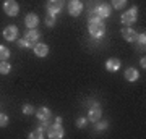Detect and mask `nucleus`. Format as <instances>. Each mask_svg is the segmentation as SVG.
Wrapping results in <instances>:
<instances>
[{
  "label": "nucleus",
  "instance_id": "1",
  "mask_svg": "<svg viewBox=\"0 0 146 139\" xmlns=\"http://www.w3.org/2000/svg\"><path fill=\"white\" fill-rule=\"evenodd\" d=\"M88 31L91 34V37L94 39H102L106 36V24L99 16L89 15L88 18Z\"/></svg>",
  "mask_w": 146,
  "mask_h": 139
},
{
  "label": "nucleus",
  "instance_id": "2",
  "mask_svg": "<svg viewBox=\"0 0 146 139\" xmlns=\"http://www.w3.org/2000/svg\"><path fill=\"white\" fill-rule=\"evenodd\" d=\"M138 20V7H131L130 10L122 13V24L123 26H131Z\"/></svg>",
  "mask_w": 146,
  "mask_h": 139
},
{
  "label": "nucleus",
  "instance_id": "3",
  "mask_svg": "<svg viewBox=\"0 0 146 139\" xmlns=\"http://www.w3.org/2000/svg\"><path fill=\"white\" fill-rule=\"evenodd\" d=\"M63 134H65V129H63L62 123L54 121V123L49 125V133H47V136L50 139H62Z\"/></svg>",
  "mask_w": 146,
  "mask_h": 139
},
{
  "label": "nucleus",
  "instance_id": "4",
  "mask_svg": "<svg viewBox=\"0 0 146 139\" xmlns=\"http://www.w3.org/2000/svg\"><path fill=\"white\" fill-rule=\"evenodd\" d=\"M110 11H112V7L109 3H101V5H98L91 11V15H96V16H99L101 20H106V18L110 16Z\"/></svg>",
  "mask_w": 146,
  "mask_h": 139
},
{
  "label": "nucleus",
  "instance_id": "5",
  "mask_svg": "<svg viewBox=\"0 0 146 139\" xmlns=\"http://www.w3.org/2000/svg\"><path fill=\"white\" fill-rule=\"evenodd\" d=\"M3 11L8 16H16L20 13V5L16 0H5L3 2Z\"/></svg>",
  "mask_w": 146,
  "mask_h": 139
},
{
  "label": "nucleus",
  "instance_id": "6",
  "mask_svg": "<svg viewBox=\"0 0 146 139\" xmlns=\"http://www.w3.org/2000/svg\"><path fill=\"white\" fill-rule=\"evenodd\" d=\"M88 121H91V123H96L98 120L102 118V110H101V107L98 105V103L94 102V105L91 108H89V112H88Z\"/></svg>",
  "mask_w": 146,
  "mask_h": 139
},
{
  "label": "nucleus",
  "instance_id": "7",
  "mask_svg": "<svg viewBox=\"0 0 146 139\" xmlns=\"http://www.w3.org/2000/svg\"><path fill=\"white\" fill-rule=\"evenodd\" d=\"M122 37H123L127 42L135 44L136 39H138V32H136L135 29H131L130 26H123V28H122Z\"/></svg>",
  "mask_w": 146,
  "mask_h": 139
},
{
  "label": "nucleus",
  "instance_id": "8",
  "mask_svg": "<svg viewBox=\"0 0 146 139\" xmlns=\"http://www.w3.org/2000/svg\"><path fill=\"white\" fill-rule=\"evenodd\" d=\"M83 11V3L80 0H70L68 2V13L72 16H80Z\"/></svg>",
  "mask_w": 146,
  "mask_h": 139
},
{
  "label": "nucleus",
  "instance_id": "9",
  "mask_svg": "<svg viewBox=\"0 0 146 139\" xmlns=\"http://www.w3.org/2000/svg\"><path fill=\"white\" fill-rule=\"evenodd\" d=\"M3 39H7V41H10V42L16 41L18 39V28L13 24H8L3 29Z\"/></svg>",
  "mask_w": 146,
  "mask_h": 139
},
{
  "label": "nucleus",
  "instance_id": "10",
  "mask_svg": "<svg viewBox=\"0 0 146 139\" xmlns=\"http://www.w3.org/2000/svg\"><path fill=\"white\" fill-rule=\"evenodd\" d=\"M63 8V0H47V11L57 15L58 11Z\"/></svg>",
  "mask_w": 146,
  "mask_h": 139
},
{
  "label": "nucleus",
  "instance_id": "11",
  "mask_svg": "<svg viewBox=\"0 0 146 139\" xmlns=\"http://www.w3.org/2000/svg\"><path fill=\"white\" fill-rule=\"evenodd\" d=\"M33 49H34L36 57H39V58L47 57V53H49V45H47V44H42V42H37L36 45L33 47Z\"/></svg>",
  "mask_w": 146,
  "mask_h": 139
},
{
  "label": "nucleus",
  "instance_id": "12",
  "mask_svg": "<svg viewBox=\"0 0 146 139\" xmlns=\"http://www.w3.org/2000/svg\"><path fill=\"white\" fill-rule=\"evenodd\" d=\"M25 24H26L29 29H36V26L39 24V18H37L36 13H28L26 18H25Z\"/></svg>",
  "mask_w": 146,
  "mask_h": 139
},
{
  "label": "nucleus",
  "instance_id": "13",
  "mask_svg": "<svg viewBox=\"0 0 146 139\" xmlns=\"http://www.w3.org/2000/svg\"><path fill=\"white\" fill-rule=\"evenodd\" d=\"M106 70L110 71V73L119 71V70H120V60H119V58H115V57L109 58V60L106 62Z\"/></svg>",
  "mask_w": 146,
  "mask_h": 139
},
{
  "label": "nucleus",
  "instance_id": "14",
  "mask_svg": "<svg viewBox=\"0 0 146 139\" xmlns=\"http://www.w3.org/2000/svg\"><path fill=\"white\" fill-rule=\"evenodd\" d=\"M34 113H36V117H37L39 120H41V121L52 118V112H50V110H49L47 107H39V108L36 110V112H34Z\"/></svg>",
  "mask_w": 146,
  "mask_h": 139
},
{
  "label": "nucleus",
  "instance_id": "15",
  "mask_svg": "<svg viewBox=\"0 0 146 139\" xmlns=\"http://www.w3.org/2000/svg\"><path fill=\"white\" fill-rule=\"evenodd\" d=\"M125 79L128 82H135L138 78H140V73H138V70H135V68H127L125 70Z\"/></svg>",
  "mask_w": 146,
  "mask_h": 139
},
{
  "label": "nucleus",
  "instance_id": "16",
  "mask_svg": "<svg viewBox=\"0 0 146 139\" xmlns=\"http://www.w3.org/2000/svg\"><path fill=\"white\" fill-rule=\"evenodd\" d=\"M39 37H41V32H39V31H36V29H29V32L26 34L25 39H26L28 42H31L33 45H36L37 41H39Z\"/></svg>",
  "mask_w": 146,
  "mask_h": 139
},
{
  "label": "nucleus",
  "instance_id": "17",
  "mask_svg": "<svg viewBox=\"0 0 146 139\" xmlns=\"http://www.w3.org/2000/svg\"><path fill=\"white\" fill-rule=\"evenodd\" d=\"M10 70H11V65L7 60H2L0 62V74H8Z\"/></svg>",
  "mask_w": 146,
  "mask_h": 139
},
{
  "label": "nucleus",
  "instance_id": "18",
  "mask_svg": "<svg viewBox=\"0 0 146 139\" xmlns=\"http://www.w3.org/2000/svg\"><path fill=\"white\" fill-rule=\"evenodd\" d=\"M10 58V49L5 45H0V62L2 60H8Z\"/></svg>",
  "mask_w": 146,
  "mask_h": 139
},
{
  "label": "nucleus",
  "instance_id": "19",
  "mask_svg": "<svg viewBox=\"0 0 146 139\" xmlns=\"http://www.w3.org/2000/svg\"><path fill=\"white\" fill-rule=\"evenodd\" d=\"M145 44H146V34H138V39H136V47L140 50H145Z\"/></svg>",
  "mask_w": 146,
  "mask_h": 139
},
{
  "label": "nucleus",
  "instance_id": "20",
  "mask_svg": "<svg viewBox=\"0 0 146 139\" xmlns=\"http://www.w3.org/2000/svg\"><path fill=\"white\" fill-rule=\"evenodd\" d=\"M96 131H106V129H107V126H109V123H107V121H101V120H98V121H96Z\"/></svg>",
  "mask_w": 146,
  "mask_h": 139
},
{
  "label": "nucleus",
  "instance_id": "21",
  "mask_svg": "<svg viewBox=\"0 0 146 139\" xmlns=\"http://www.w3.org/2000/svg\"><path fill=\"white\" fill-rule=\"evenodd\" d=\"M21 112H23L25 115H33L36 110H34V107H33L31 103H25V105H23V108H21Z\"/></svg>",
  "mask_w": 146,
  "mask_h": 139
},
{
  "label": "nucleus",
  "instance_id": "22",
  "mask_svg": "<svg viewBox=\"0 0 146 139\" xmlns=\"http://www.w3.org/2000/svg\"><path fill=\"white\" fill-rule=\"evenodd\" d=\"M42 138H44V133H42V129H41V128L34 129V131L29 134V139H42Z\"/></svg>",
  "mask_w": 146,
  "mask_h": 139
},
{
  "label": "nucleus",
  "instance_id": "23",
  "mask_svg": "<svg viewBox=\"0 0 146 139\" xmlns=\"http://www.w3.org/2000/svg\"><path fill=\"white\" fill-rule=\"evenodd\" d=\"M127 5V0H112V7L115 10H122Z\"/></svg>",
  "mask_w": 146,
  "mask_h": 139
},
{
  "label": "nucleus",
  "instance_id": "24",
  "mask_svg": "<svg viewBox=\"0 0 146 139\" xmlns=\"http://www.w3.org/2000/svg\"><path fill=\"white\" fill-rule=\"evenodd\" d=\"M54 24H55V15H52V13H47V16H46V26L52 28Z\"/></svg>",
  "mask_w": 146,
  "mask_h": 139
},
{
  "label": "nucleus",
  "instance_id": "25",
  "mask_svg": "<svg viewBox=\"0 0 146 139\" xmlns=\"http://www.w3.org/2000/svg\"><path fill=\"white\" fill-rule=\"evenodd\" d=\"M86 125H88V118H86V117H80V118L76 120V126H78V128H84Z\"/></svg>",
  "mask_w": 146,
  "mask_h": 139
},
{
  "label": "nucleus",
  "instance_id": "26",
  "mask_svg": "<svg viewBox=\"0 0 146 139\" xmlns=\"http://www.w3.org/2000/svg\"><path fill=\"white\" fill-rule=\"evenodd\" d=\"M8 126V117L5 113H0V128H5Z\"/></svg>",
  "mask_w": 146,
  "mask_h": 139
},
{
  "label": "nucleus",
  "instance_id": "27",
  "mask_svg": "<svg viewBox=\"0 0 146 139\" xmlns=\"http://www.w3.org/2000/svg\"><path fill=\"white\" fill-rule=\"evenodd\" d=\"M16 42H18V45L20 47H34L31 42H28L26 39H16Z\"/></svg>",
  "mask_w": 146,
  "mask_h": 139
},
{
  "label": "nucleus",
  "instance_id": "28",
  "mask_svg": "<svg viewBox=\"0 0 146 139\" xmlns=\"http://www.w3.org/2000/svg\"><path fill=\"white\" fill-rule=\"evenodd\" d=\"M140 65H141V68H143V70L146 68V60H145V57H143V58L140 60Z\"/></svg>",
  "mask_w": 146,
  "mask_h": 139
}]
</instances>
